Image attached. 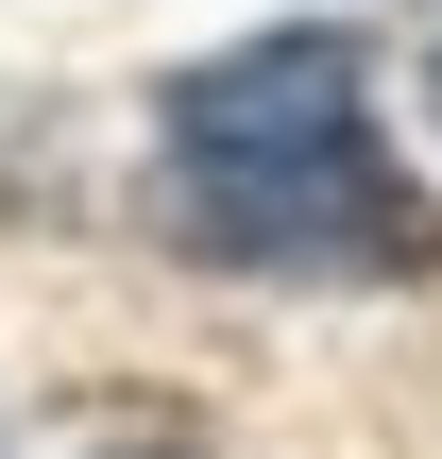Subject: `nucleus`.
I'll return each mask as SVG.
<instances>
[{
	"mask_svg": "<svg viewBox=\"0 0 442 459\" xmlns=\"http://www.w3.org/2000/svg\"><path fill=\"white\" fill-rule=\"evenodd\" d=\"M426 85H442V68H426Z\"/></svg>",
	"mask_w": 442,
	"mask_h": 459,
	"instance_id": "obj_3",
	"label": "nucleus"
},
{
	"mask_svg": "<svg viewBox=\"0 0 442 459\" xmlns=\"http://www.w3.org/2000/svg\"><path fill=\"white\" fill-rule=\"evenodd\" d=\"M119 459H187V443H119Z\"/></svg>",
	"mask_w": 442,
	"mask_h": 459,
	"instance_id": "obj_2",
	"label": "nucleus"
},
{
	"mask_svg": "<svg viewBox=\"0 0 442 459\" xmlns=\"http://www.w3.org/2000/svg\"><path fill=\"white\" fill-rule=\"evenodd\" d=\"M153 153H170L153 170L170 187V238L221 255V273L375 290V273H426L442 255V204L375 136V51L358 34H238V51L170 68Z\"/></svg>",
	"mask_w": 442,
	"mask_h": 459,
	"instance_id": "obj_1",
	"label": "nucleus"
}]
</instances>
